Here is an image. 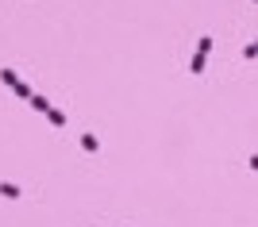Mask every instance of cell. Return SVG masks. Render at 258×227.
<instances>
[{
  "label": "cell",
  "instance_id": "obj_1",
  "mask_svg": "<svg viewBox=\"0 0 258 227\" xmlns=\"http://www.w3.org/2000/svg\"><path fill=\"white\" fill-rule=\"evenodd\" d=\"M0 81H4V85H19V81H16V73H12V69H0Z\"/></svg>",
  "mask_w": 258,
  "mask_h": 227
}]
</instances>
